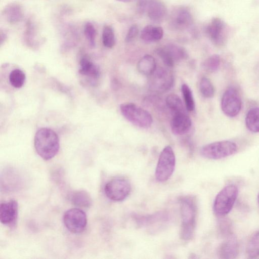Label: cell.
Wrapping results in <instances>:
<instances>
[{
  "instance_id": "1",
  "label": "cell",
  "mask_w": 259,
  "mask_h": 259,
  "mask_svg": "<svg viewBox=\"0 0 259 259\" xmlns=\"http://www.w3.org/2000/svg\"><path fill=\"white\" fill-rule=\"evenodd\" d=\"M34 145L37 154L43 159L48 160L56 156L60 148L57 134L48 128H41L36 133Z\"/></svg>"
},
{
  "instance_id": "2",
  "label": "cell",
  "mask_w": 259,
  "mask_h": 259,
  "mask_svg": "<svg viewBox=\"0 0 259 259\" xmlns=\"http://www.w3.org/2000/svg\"><path fill=\"white\" fill-rule=\"evenodd\" d=\"M180 209L182 223L180 237L184 240H189L193 237L196 218V205L193 198L184 197L180 199Z\"/></svg>"
},
{
  "instance_id": "3",
  "label": "cell",
  "mask_w": 259,
  "mask_h": 259,
  "mask_svg": "<svg viewBox=\"0 0 259 259\" xmlns=\"http://www.w3.org/2000/svg\"><path fill=\"white\" fill-rule=\"evenodd\" d=\"M238 195L237 187L229 184L217 195L213 204V212L219 217H224L232 209Z\"/></svg>"
},
{
  "instance_id": "4",
  "label": "cell",
  "mask_w": 259,
  "mask_h": 259,
  "mask_svg": "<svg viewBox=\"0 0 259 259\" xmlns=\"http://www.w3.org/2000/svg\"><path fill=\"white\" fill-rule=\"evenodd\" d=\"M120 110L122 115L137 126L147 128L152 123L151 115L146 110L134 103H123L120 106Z\"/></svg>"
},
{
  "instance_id": "5",
  "label": "cell",
  "mask_w": 259,
  "mask_h": 259,
  "mask_svg": "<svg viewBox=\"0 0 259 259\" xmlns=\"http://www.w3.org/2000/svg\"><path fill=\"white\" fill-rule=\"evenodd\" d=\"M238 150L236 144L229 140L212 142L203 146L201 155L210 159H220L235 154Z\"/></svg>"
},
{
  "instance_id": "6",
  "label": "cell",
  "mask_w": 259,
  "mask_h": 259,
  "mask_svg": "<svg viewBox=\"0 0 259 259\" xmlns=\"http://www.w3.org/2000/svg\"><path fill=\"white\" fill-rule=\"evenodd\" d=\"M176 165L175 155L172 148L167 146L159 157L155 169V178L159 182L167 181L173 174Z\"/></svg>"
},
{
  "instance_id": "7",
  "label": "cell",
  "mask_w": 259,
  "mask_h": 259,
  "mask_svg": "<svg viewBox=\"0 0 259 259\" xmlns=\"http://www.w3.org/2000/svg\"><path fill=\"white\" fill-rule=\"evenodd\" d=\"M131 191L130 181L124 177L114 178L108 181L104 187L106 196L114 201L124 200Z\"/></svg>"
},
{
  "instance_id": "8",
  "label": "cell",
  "mask_w": 259,
  "mask_h": 259,
  "mask_svg": "<svg viewBox=\"0 0 259 259\" xmlns=\"http://www.w3.org/2000/svg\"><path fill=\"white\" fill-rule=\"evenodd\" d=\"M137 7L140 14H146L154 22L159 23L166 16V8L160 0H139Z\"/></svg>"
},
{
  "instance_id": "9",
  "label": "cell",
  "mask_w": 259,
  "mask_h": 259,
  "mask_svg": "<svg viewBox=\"0 0 259 259\" xmlns=\"http://www.w3.org/2000/svg\"><path fill=\"white\" fill-rule=\"evenodd\" d=\"M242 101L238 91L234 88H228L224 93L221 100V108L228 117H234L240 112Z\"/></svg>"
},
{
  "instance_id": "10",
  "label": "cell",
  "mask_w": 259,
  "mask_h": 259,
  "mask_svg": "<svg viewBox=\"0 0 259 259\" xmlns=\"http://www.w3.org/2000/svg\"><path fill=\"white\" fill-rule=\"evenodd\" d=\"M63 222L68 231L74 234H78L84 230L87 225V218L82 210L78 208H72L64 213Z\"/></svg>"
},
{
  "instance_id": "11",
  "label": "cell",
  "mask_w": 259,
  "mask_h": 259,
  "mask_svg": "<svg viewBox=\"0 0 259 259\" xmlns=\"http://www.w3.org/2000/svg\"><path fill=\"white\" fill-rule=\"evenodd\" d=\"M150 76L149 88L153 92L159 93L166 92L174 84L172 74L165 68L156 69Z\"/></svg>"
},
{
  "instance_id": "12",
  "label": "cell",
  "mask_w": 259,
  "mask_h": 259,
  "mask_svg": "<svg viewBox=\"0 0 259 259\" xmlns=\"http://www.w3.org/2000/svg\"><path fill=\"white\" fill-rule=\"evenodd\" d=\"M18 204L16 200L11 199L0 204V221L11 229H14L17 223Z\"/></svg>"
},
{
  "instance_id": "13",
  "label": "cell",
  "mask_w": 259,
  "mask_h": 259,
  "mask_svg": "<svg viewBox=\"0 0 259 259\" xmlns=\"http://www.w3.org/2000/svg\"><path fill=\"white\" fill-rule=\"evenodd\" d=\"M206 32L209 39L215 46H222L225 43L226 25L220 18H213L206 27Z\"/></svg>"
},
{
  "instance_id": "14",
  "label": "cell",
  "mask_w": 259,
  "mask_h": 259,
  "mask_svg": "<svg viewBox=\"0 0 259 259\" xmlns=\"http://www.w3.org/2000/svg\"><path fill=\"white\" fill-rule=\"evenodd\" d=\"M239 254V245L237 239L232 235L220 245L218 250L219 258L233 259L236 258Z\"/></svg>"
},
{
  "instance_id": "15",
  "label": "cell",
  "mask_w": 259,
  "mask_h": 259,
  "mask_svg": "<svg viewBox=\"0 0 259 259\" xmlns=\"http://www.w3.org/2000/svg\"><path fill=\"white\" fill-rule=\"evenodd\" d=\"M191 125V119L185 112L175 113L170 121L171 132L178 136L186 134Z\"/></svg>"
},
{
  "instance_id": "16",
  "label": "cell",
  "mask_w": 259,
  "mask_h": 259,
  "mask_svg": "<svg viewBox=\"0 0 259 259\" xmlns=\"http://www.w3.org/2000/svg\"><path fill=\"white\" fill-rule=\"evenodd\" d=\"M2 15L8 23L15 24L23 19L24 17L23 8L19 3H11L4 8Z\"/></svg>"
},
{
  "instance_id": "17",
  "label": "cell",
  "mask_w": 259,
  "mask_h": 259,
  "mask_svg": "<svg viewBox=\"0 0 259 259\" xmlns=\"http://www.w3.org/2000/svg\"><path fill=\"white\" fill-rule=\"evenodd\" d=\"M192 20L190 12L184 8L177 10L174 13L171 20L173 26L180 30L189 28L192 24Z\"/></svg>"
},
{
  "instance_id": "18",
  "label": "cell",
  "mask_w": 259,
  "mask_h": 259,
  "mask_svg": "<svg viewBox=\"0 0 259 259\" xmlns=\"http://www.w3.org/2000/svg\"><path fill=\"white\" fill-rule=\"evenodd\" d=\"M23 37L27 45L34 46L39 42V31L34 20L31 18H28L25 24Z\"/></svg>"
},
{
  "instance_id": "19",
  "label": "cell",
  "mask_w": 259,
  "mask_h": 259,
  "mask_svg": "<svg viewBox=\"0 0 259 259\" xmlns=\"http://www.w3.org/2000/svg\"><path fill=\"white\" fill-rule=\"evenodd\" d=\"M163 35L162 27L152 25L146 26L140 34L141 39L147 42H152L160 40Z\"/></svg>"
},
{
  "instance_id": "20",
  "label": "cell",
  "mask_w": 259,
  "mask_h": 259,
  "mask_svg": "<svg viewBox=\"0 0 259 259\" xmlns=\"http://www.w3.org/2000/svg\"><path fill=\"white\" fill-rule=\"evenodd\" d=\"M79 71L82 75L95 78H98L100 74L99 67L87 57H83L80 59Z\"/></svg>"
},
{
  "instance_id": "21",
  "label": "cell",
  "mask_w": 259,
  "mask_h": 259,
  "mask_svg": "<svg viewBox=\"0 0 259 259\" xmlns=\"http://www.w3.org/2000/svg\"><path fill=\"white\" fill-rule=\"evenodd\" d=\"M137 68L139 71L143 75H150L156 69V63L154 58L146 55L138 62Z\"/></svg>"
},
{
  "instance_id": "22",
  "label": "cell",
  "mask_w": 259,
  "mask_h": 259,
  "mask_svg": "<svg viewBox=\"0 0 259 259\" xmlns=\"http://www.w3.org/2000/svg\"><path fill=\"white\" fill-rule=\"evenodd\" d=\"M70 200L74 205L82 208H88L92 204L91 196L84 190H78L73 192Z\"/></svg>"
},
{
  "instance_id": "23",
  "label": "cell",
  "mask_w": 259,
  "mask_h": 259,
  "mask_svg": "<svg viewBox=\"0 0 259 259\" xmlns=\"http://www.w3.org/2000/svg\"><path fill=\"white\" fill-rule=\"evenodd\" d=\"M245 124L249 131L259 133V107L251 108L248 111L245 117Z\"/></svg>"
},
{
  "instance_id": "24",
  "label": "cell",
  "mask_w": 259,
  "mask_h": 259,
  "mask_svg": "<svg viewBox=\"0 0 259 259\" xmlns=\"http://www.w3.org/2000/svg\"><path fill=\"white\" fill-rule=\"evenodd\" d=\"M163 48L175 62L188 58V54L187 51L185 48L180 46L168 44L164 47Z\"/></svg>"
},
{
  "instance_id": "25",
  "label": "cell",
  "mask_w": 259,
  "mask_h": 259,
  "mask_svg": "<svg viewBox=\"0 0 259 259\" xmlns=\"http://www.w3.org/2000/svg\"><path fill=\"white\" fill-rule=\"evenodd\" d=\"M165 101L167 107L174 112L175 114L185 112L183 102L177 95H169L167 96Z\"/></svg>"
},
{
  "instance_id": "26",
  "label": "cell",
  "mask_w": 259,
  "mask_h": 259,
  "mask_svg": "<svg viewBox=\"0 0 259 259\" xmlns=\"http://www.w3.org/2000/svg\"><path fill=\"white\" fill-rule=\"evenodd\" d=\"M246 253L250 258L259 256V231L253 235L248 242Z\"/></svg>"
},
{
  "instance_id": "27",
  "label": "cell",
  "mask_w": 259,
  "mask_h": 259,
  "mask_svg": "<svg viewBox=\"0 0 259 259\" xmlns=\"http://www.w3.org/2000/svg\"><path fill=\"white\" fill-rule=\"evenodd\" d=\"M25 78V73L19 69L12 70L9 75V80L11 84L16 88H20L23 86Z\"/></svg>"
},
{
  "instance_id": "28",
  "label": "cell",
  "mask_w": 259,
  "mask_h": 259,
  "mask_svg": "<svg viewBox=\"0 0 259 259\" xmlns=\"http://www.w3.org/2000/svg\"><path fill=\"white\" fill-rule=\"evenodd\" d=\"M201 95L206 98H211L214 95V88L210 80L206 77L201 78L199 83Z\"/></svg>"
},
{
  "instance_id": "29",
  "label": "cell",
  "mask_w": 259,
  "mask_h": 259,
  "mask_svg": "<svg viewBox=\"0 0 259 259\" xmlns=\"http://www.w3.org/2000/svg\"><path fill=\"white\" fill-rule=\"evenodd\" d=\"M181 90L186 108L188 111H193L195 109V105L191 89L187 84L184 83L181 87Z\"/></svg>"
},
{
  "instance_id": "30",
  "label": "cell",
  "mask_w": 259,
  "mask_h": 259,
  "mask_svg": "<svg viewBox=\"0 0 259 259\" xmlns=\"http://www.w3.org/2000/svg\"><path fill=\"white\" fill-rule=\"evenodd\" d=\"M102 42L105 47L112 48L115 45V38L113 28L109 25L104 27L102 31Z\"/></svg>"
},
{
  "instance_id": "31",
  "label": "cell",
  "mask_w": 259,
  "mask_h": 259,
  "mask_svg": "<svg viewBox=\"0 0 259 259\" xmlns=\"http://www.w3.org/2000/svg\"><path fill=\"white\" fill-rule=\"evenodd\" d=\"M221 58L217 54L212 55L208 57L202 64L203 68L209 72H214L219 68Z\"/></svg>"
},
{
  "instance_id": "32",
  "label": "cell",
  "mask_w": 259,
  "mask_h": 259,
  "mask_svg": "<svg viewBox=\"0 0 259 259\" xmlns=\"http://www.w3.org/2000/svg\"><path fill=\"white\" fill-rule=\"evenodd\" d=\"M83 32L90 45L94 47L96 45L97 32L93 24L90 22H87L84 26Z\"/></svg>"
},
{
  "instance_id": "33",
  "label": "cell",
  "mask_w": 259,
  "mask_h": 259,
  "mask_svg": "<svg viewBox=\"0 0 259 259\" xmlns=\"http://www.w3.org/2000/svg\"><path fill=\"white\" fill-rule=\"evenodd\" d=\"M155 52L166 66L170 67L174 66V61L170 57L163 48L157 49Z\"/></svg>"
},
{
  "instance_id": "34",
  "label": "cell",
  "mask_w": 259,
  "mask_h": 259,
  "mask_svg": "<svg viewBox=\"0 0 259 259\" xmlns=\"http://www.w3.org/2000/svg\"><path fill=\"white\" fill-rule=\"evenodd\" d=\"M219 222V227L221 232L225 235V236L229 237L232 235L231 223L228 220L222 218Z\"/></svg>"
},
{
  "instance_id": "35",
  "label": "cell",
  "mask_w": 259,
  "mask_h": 259,
  "mask_svg": "<svg viewBox=\"0 0 259 259\" xmlns=\"http://www.w3.org/2000/svg\"><path fill=\"white\" fill-rule=\"evenodd\" d=\"M139 33V28L137 25L134 24L129 28L125 36V40L129 42L133 40Z\"/></svg>"
},
{
  "instance_id": "36",
  "label": "cell",
  "mask_w": 259,
  "mask_h": 259,
  "mask_svg": "<svg viewBox=\"0 0 259 259\" xmlns=\"http://www.w3.org/2000/svg\"><path fill=\"white\" fill-rule=\"evenodd\" d=\"M7 32L1 29L0 31V41L1 45L6 41L7 38Z\"/></svg>"
},
{
  "instance_id": "37",
  "label": "cell",
  "mask_w": 259,
  "mask_h": 259,
  "mask_svg": "<svg viewBox=\"0 0 259 259\" xmlns=\"http://www.w3.org/2000/svg\"><path fill=\"white\" fill-rule=\"evenodd\" d=\"M116 1L121 2H123V3H129V2H134L136 0H116Z\"/></svg>"
},
{
  "instance_id": "38",
  "label": "cell",
  "mask_w": 259,
  "mask_h": 259,
  "mask_svg": "<svg viewBox=\"0 0 259 259\" xmlns=\"http://www.w3.org/2000/svg\"><path fill=\"white\" fill-rule=\"evenodd\" d=\"M257 203H258V207H259V193H258V196H257Z\"/></svg>"
}]
</instances>
